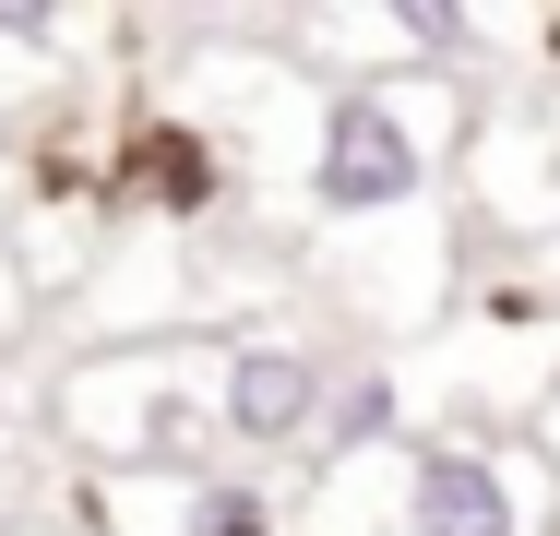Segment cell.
Masks as SVG:
<instances>
[{"label": "cell", "instance_id": "3", "mask_svg": "<svg viewBox=\"0 0 560 536\" xmlns=\"http://www.w3.org/2000/svg\"><path fill=\"white\" fill-rule=\"evenodd\" d=\"M311 418H323V358H299V346L226 358V429L238 441H299Z\"/></svg>", "mask_w": 560, "mask_h": 536}, {"label": "cell", "instance_id": "6", "mask_svg": "<svg viewBox=\"0 0 560 536\" xmlns=\"http://www.w3.org/2000/svg\"><path fill=\"white\" fill-rule=\"evenodd\" d=\"M370 429H394V382H358L335 406V441H370Z\"/></svg>", "mask_w": 560, "mask_h": 536}, {"label": "cell", "instance_id": "1", "mask_svg": "<svg viewBox=\"0 0 560 536\" xmlns=\"http://www.w3.org/2000/svg\"><path fill=\"white\" fill-rule=\"evenodd\" d=\"M311 191H323L335 214H394L406 191H418V131L394 119V96H335L323 107Z\"/></svg>", "mask_w": 560, "mask_h": 536}, {"label": "cell", "instance_id": "2", "mask_svg": "<svg viewBox=\"0 0 560 536\" xmlns=\"http://www.w3.org/2000/svg\"><path fill=\"white\" fill-rule=\"evenodd\" d=\"M513 477L489 465V453H418V477H406V536H513Z\"/></svg>", "mask_w": 560, "mask_h": 536}, {"label": "cell", "instance_id": "4", "mask_svg": "<svg viewBox=\"0 0 560 536\" xmlns=\"http://www.w3.org/2000/svg\"><path fill=\"white\" fill-rule=\"evenodd\" d=\"M119 179H131L143 203H167V214H203V203H215V155H203L191 131H131Z\"/></svg>", "mask_w": 560, "mask_h": 536}, {"label": "cell", "instance_id": "5", "mask_svg": "<svg viewBox=\"0 0 560 536\" xmlns=\"http://www.w3.org/2000/svg\"><path fill=\"white\" fill-rule=\"evenodd\" d=\"M262 525H275V513H262L250 489H203V501H191V536H262Z\"/></svg>", "mask_w": 560, "mask_h": 536}]
</instances>
